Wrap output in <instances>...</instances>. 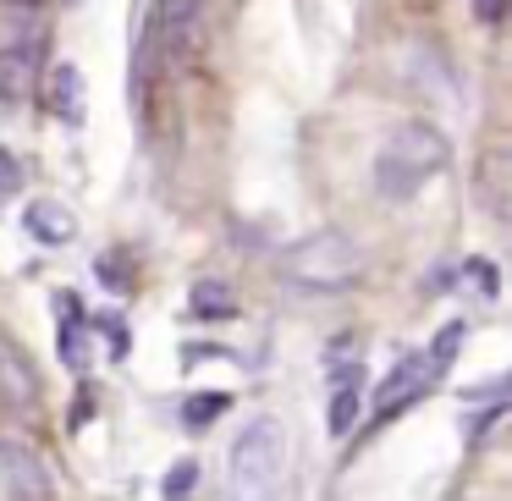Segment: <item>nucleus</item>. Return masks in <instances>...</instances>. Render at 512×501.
I'll use <instances>...</instances> for the list:
<instances>
[{
	"label": "nucleus",
	"mask_w": 512,
	"mask_h": 501,
	"mask_svg": "<svg viewBox=\"0 0 512 501\" xmlns=\"http://www.w3.org/2000/svg\"><path fill=\"white\" fill-rule=\"evenodd\" d=\"M446 160H452V144H446L441 127H430V122L397 127V133L380 144V155H375V188H380V199L408 204L413 193H424V182H430Z\"/></svg>",
	"instance_id": "obj_1"
},
{
	"label": "nucleus",
	"mask_w": 512,
	"mask_h": 501,
	"mask_svg": "<svg viewBox=\"0 0 512 501\" xmlns=\"http://www.w3.org/2000/svg\"><path fill=\"white\" fill-rule=\"evenodd\" d=\"M287 281L298 287H314V292H342L364 276V248L353 243L347 232H314L303 237L298 248L287 254Z\"/></svg>",
	"instance_id": "obj_2"
},
{
	"label": "nucleus",
	"mask_w": 512,
	"mask_h": 501,
	"mask_svg": "<svg viewBox=\"0 0 512 501\" xmlns=\"http://www.w3.org/2000/svg\"><path fill=\"white\" fill-rule=\"evenodd\" d=\"M232 485L248 490V496H265V490L281 485L287 474V430H281L276 413H259L248 419V430L232 441Z\"/></svg>",
	"instance_id": "obj_3"
},
{
	"label": "nucleus",
	"mask_w": 512,
	"mask_h": 501,
	"mask_svg": "<svg viewBox=\"0 0 512 501\" xmlns=\"http://www.w3.org/2000/svg\"><path fill=\"white\" fill-rule=\"evenodd\" d=\"M39 61H45V23L34 17H6L0 23V105H17L34 94Z\"/></svg>",
	"instance_id": "obj_4"
},
{
	"label": "nucleus",
	"mask_w": 512,
	"mask_h": 501,
	"mask_svg": "<svg viewBox=\"0 0 512 501\" xmlns=\"http://www.w3.org/2000/svg\"><path fill=\"white\" fill-rule=\"evenodd\" d=\"M0 490L6 496H28V501H50L56 485H50V468L39 463V452L17 435H0Z\"/></svg>",
	"instance_id": "obj_5"
},
{
	"label": "nucleus",
	"mask_w": 512,
	"mask_h": 501,
	"mask_svg": "<svg viewBox=\"0 0 512 501\" xmlns=\"http://www.w3.org/2000/svg\"><path fill=\"white\" fill-rule=\"evenodd\" d=\"M435 380V364L424 353H408L397 369H391L386 380H380V397H375V419H397L408 402L424 397V386Z\"/></svg>",
	"instance_id": "obj_6"
},
{
	"label": "nucleus",
	"mask_w": 512,
	"mask_h": 501,
	"mask_svg": "<svg viewBox=\"0 0 512 501\" xmlns=\"http://www.w3.org/2000/svg\"><path fill=\"white\" fill-rule=\"evenodd\" d=\"M23 232L34 237V243H45V248H61V243H72V237H78V221H72L67 204L34 199V204L23 210Z\"/></svg>",
	"instance_id": "obj_7"
},
{
	"label": "nucleus",
	"mask_w": 512,
	"mask_h": 501,
	"mask_svg": "<svg viewBox=\"0 0 512 501\" xmlns=\"http://www.w3.org/2000/svg\"><path fill=\"white\" fill-rule=\"evenodd\" d=\"M199 12H204V0H160V45H166L171 61L188 56L193 28H199Z\"/></svg>",
	"instance_id": "obj_8"
},
{
	"label": "nucleus",
	"mask_w": 512,
	"mask_h": 501,
	"mask_svg": "<svg viewBox=\"0 0 512 501\" xmlns=\"http://www.w3.org/2000/svg\"><path fill=\"white\" fill-rule=\"evenodd\" d=\"M50 111L61 116V122L78 127L83 111H89V94H83V72L72 67V61H61L56 72H50Z\"/></svg>",
	"instance_id": "obj_9"
},
{
	"label": "nucleus",
	"mask_w": 512,
	"mask_h": 501,
	"mask_svg": "<svg viewBox=\"0 0 512 501\" xmlns=\"http://www.w3.org/2000/svg\"><path fill=\"white\" fill-rule=\"evenodd\" d=\"M0 397H6V408H34L39 402L34 369H28V358H17L12 347H0Z\"/></svg>",
	"instance_id": "obj_10"
},
{
	"label": "nucleus",
	"mask_w": 512,
	"mask_h": 501,
	"mask_svg": "<svg viewBox=\"0 0 512 501\" xmlns=\"http://www.w3.org/2000/svg\"><path fill=\"white\" fill-rule=\"evenodd\" d=\"M188 303H193L188 314H199V320H232V314H237V298H232L226 281H199Z\"/></svg>",
	"instance_id": "obj_11"
},
{
	"label": "nucleus",
	"mask_w": 512,
	"mask_h": 501,
	"mask_svg": "<svg viewBox=\"0 0 512 501\" xmlns=\"http://www.w3.org/2000/svg\"><path fill=\"white\" fill-rule=\"evenodd\" d=\"M358 386H364V380H336L331 408H325V430H331V435L353 430V419H358Z\"/></svg>",
	"instance_id": "obj_12"
},
{
	"label": "nucleus",
	"mask_w": 512,
	"mask_h": 501,
	"mask_svg": "<svg viewBox=\"0 0 512 501\" xmlns=\"http://www.w3.org/2000/svg\"><path fill=\"white\" fill-rule=\"evenodd\" d=\"M226 408H232V397H226V391H193V397L182 402V424H188V430H210Z\"/></svg>",
	"instance_id": "obj_13"
},
{
	"label": "nucleus",
	"mask_w": 512,
	"mask_h": 501,
	"mask_svg": "<svg viewBox=\"0 0 512 501\" xmlns=\"http://www.w3.org/2000/svg\"><path fill=\"white\" fill-rule=\"evenodd\" d=\"M463 336H468V325H463V320H452V325H441V331H435V342H430V364H435V375H446V369H452V358H457V347H463Z\"/></svg>",
	"instance_id": "obj_14"
},
{
	"label": "nucleus",
	"mask_w": 512,
	"mask_h": 501,
	"mask_svg": "<svg viewBox=\"0 0 512 501\" xmlns=\"http://www.w3.org/2000/svg\"><path fill=\"white\" fill-rule=\"evenodd\" d=\"M61 364L67 369H89V336H83V325H61Z\"/></svg>",
	"instance_id": "obj_15"
},
{
	"label": "nucleus",
	"mask_w": 512,
	"mask_h": 501,
	"mask_svg": "<svg viewBox=\"0 0 512 501\" xmlns=\"http://www.w3.org/2000/svg\"><path fill=\"white\" fill-rule=\"evenodd\" d=\"M193 485H199V463H193V457L171 463V474L160 479V490H166V496H193Z\"/></svg>",
	"instance_id": "obj_16"
},
{
	"label": "nucleus",
	"mask_w": 512,
	"mask_h": 501,
	"mask_svg": "<svg viewBox=\"0 0 512 501\" xmlns=\"http://www.w3.org/2000/svg\"><path fill=\"white\" fill-rule=\"evenodd\" d=\"M94 276H100L111 292H127V287H133V270H127L116 254H100V259H94Z\"/></svg>",
	"instance_id": "obj_17"
},
{
	"label": "nucleus",
	"mask_w": 512,
	"mask_h": 501,
	"mask_svg": "<svg viewBox=\"0 0 512 501\" xmlns=\"http://www.w3.org/2000/svg\"><path fill=\"white\" fill-rule=\"evenodd\" d=\"M100 336L111 342V358L122 364L127 347H133V331H127V320H122V314H105V320H100Z\"/></svg>",
	"instance_id": "obj_18"
},
{
	"label": "nucleus",
	"mask_w": 512,
	"mask_h": 501,
	"mask_svg": "<svg viewBox=\"0 0 512 501\" xmlns=\"http://www.w3.org/2000/svg\"><path fill=\"white\" fill-rule=\"evenodd\" d=\"M23 188V166L12 160V149H0V199H12Z\"/></svg>",
	"instance_id": "obj_19"
},
{
	"label": "nucleus",
	"mask_w": 512,
	"mask_h": 501,
	"mask_svg": "<svg viewBox=\"0 0 512 501\" xmlns=\"http://www.w3.org/2000/svg\"><path fill=\"white\" fill-rule=\"evenodd\" d=\"M468 276L479 281V292H485V298H496V292H501V276H496V265H490V259H468Z\"/></svg>",
	"instance_id": "obj_20"
},
{
	"label": "nucleus",
	"mask_w": 512,
	"mask_h": 501,
	"mask_svg": "<svg viewBox=\"0 0 512 501\" xmlns=\"http://www.w3.org/2000/svg\"><path fill=\"white\" fill-rule=\"evenodd\" d=\"M56 309H61V325H83V298L78 292H56Z\"/></svg>",
	"instance_id": "obj_21"
},
{
	"label": "nucleus",
	"mask_w": 512,
	"mask_h": 501,
	"mask_svg": "<svg viewBox=\"0 0 512 501\" xmlns=\"http://www.w3.org/2000/svg\"><path fill=\"white\" fill-rule=\"evenodd\" d=\"M474 12H479V23H501L507 17V0H474Z\"/></svg>",
	"instance_id": "obj_22"
}]
</instances>
